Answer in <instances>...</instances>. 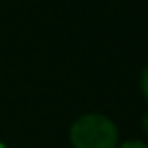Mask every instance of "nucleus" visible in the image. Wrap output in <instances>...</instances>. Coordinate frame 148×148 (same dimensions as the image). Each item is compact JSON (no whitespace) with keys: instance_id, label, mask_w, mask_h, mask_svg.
Here are the masks:
<instances>
[{"instance_id":"2","label":"nucleus","mask_w":148,"mask_h":148,"mask_svg":"<svg viewBox=\"0 0 148 148\" xmlns=\"http://www.w3.org/2000/svg\"><path fill=\"white\" fill-rule=\"evenodd\" d=\"M140 91H143V95L146 97V101H148V66L143 70V74H140Z\"/></svg>"},{"instance_id":"3","label":"nucleus","mask_w":148,"mask_h":148,"mask_svg":"<svg viewBox=\"0 0 148 148\" xmlns=\"http://www.w3.org/2000/svg\"><path fill=\"white\" fill-rule=\"evenodd\" d=\"M118 148H148V144L140 143V140H129V143H123L122 146H118Z\"/></svg>"},{"instance_id":"1","label":"nucleus","mask_w":148,"mask_h":148,"mask_svg":"<svg viewBox=\"0 0 148 148\" xmlns=\"http://www.w3.org/2000/svg\"><path fill=\"white\" fill-rule=\"evenodd\" d=\"M70 144L74 148H116L118 127L103 114H84L70 125Z\"/></svg>"},{"instance_id":"4","label":"nucleus","mask_w":148,"mask_h":148,"mask_svg":"<svg viewBox=\"0 0 148 148\" xmlns=\"http://www.w3.org/2000/svg\"><path fill=\"white\" fill-rule=\"evenodd\" d=\"M143 129L146 131V135H148V112L143 116Z\"/></svg>"},{"instance_id":"5","label":"nucleus","mask_w":148,"mask_h":148,"mask_svg":"<svg viewBox=\"0 0 148 148\" xmlns=\"http://www.w3.org/2000/svg\"><path fill=\"white\" fill-rule=\"evenodd\" d=\"M0 148H8V146H6V144H4V143H0Z\"/></svg>"}]
</instances>
